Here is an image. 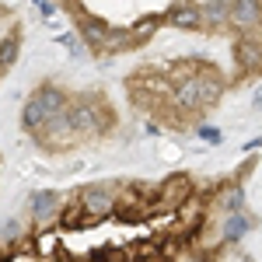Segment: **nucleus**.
Listing matches in <instances>:
<instances>
[{
	"label": "nucleus",
	"mask_w": 262,
	"mask_h": 262,
	"mask_svg": "<svg viewBox=\"0 0 262 262\" xmlns=\"http://www.w3.org/2000/svg\"><path fill=\"white\" fill-rule=\"evenodd\" d=\"M196 133H200V140H206V143H221V129L217 126H196Z\"/></svg>",
	"instance_id": "14"
},
{
	"label": "nucleus",
	"mask_w": 262,
	"mask_h": 262,
	"mask_svg": "<svg viewBox=\"0 0 262 262\" xmlns=\"http://www.w3.org/2000/svg\"><path fill=\"white\" fill-rule=\"evenodd\" d=\"M154 206L150 210H171V213H179L185 203L196 200V185H192V179L189 175H171V179H164L161 185H158V192H154Z\"/></svg>",
	"instance_id": "3"
},
{
	"label": "nucleus",
	"mask_w": 262,
	"mask_h": 262,
	"mask_svg": "<svg viewBox=\"0 0 262 262\" xmlns=\"http://www.w3.org/2000/svg\"><path fill=\"white\" fill-rule=\"evenodd\" d=\"M0 14H4V7H0Z\"/></svg>",
	"instance_id": "18"
},
{
	"label": "nucleus",
	"mask_w": 262,
	"mask_h": 262,
	"mask_svg": "<svg viewBox=\"0 0 262 262\" xmlns=\"http://www.w3.org/2000/svg\"><path fill=\"white\" fill-rule=\"evenodd\" d=\"M77 200H81L84 213H88V224H98V221L116 217V210H119V189L108 185V182H91V185L81 189Z\"/></svg>",
	"instance_id": "1"
},
{
	"label": "nucleus",
	"mask_w": 262,
	"mask_h": 262,
	"mask_svg": "<svg viewBox=\"0 0 262 262\" xmlns=\"http://www.w3.org/2000/svg\"><path fill=\"white\" fill-rule=\"evenodd\" d=\"M252 231V217L248 213H234V217H224L221 221V234H224V248L227 245H238Z\"/></svg>",
	"instance_id": "12"
},
{
	"label": "nucleus",
	"mask_w": 262,
	"mask_h": 262,
	"mask_svg": "<svg viewBox=\"0 0 262 262\" xmlns=\"http://www.w3.org/2000/svg\"><path fill=\"white\" fill-rule=\"evenodd\" d=\"M234 60L242 74H259L262 70V25L255 32H245L234 42Z\"/></svg>",
	"instance_id": "4"
},
{
	"label": "nucleus",
	"mask_w": 262,
	"mask_h": 262,
	"mask_svg": "<svg viewBox=\"0 0 262 262\" xmlns=\"http://www.w3.org/2000/svg\"><path fill=\"white\" fill-rule=\"evenodd\" d=\"M56 11H60V7H56L53 0H39V14L42 18H56Z\"/></svg>",
	"instance_id": "15"
},
{
	"label": "nucleus",
	"mask_w": 262,
	"mask_h": 262,
	"mask_svg": "<svg viewBox=\"0 0 262 262\" xmlns=\"http://www.w3.org/2000/svg\"><path fill=\"white\" fill-rule=\"evenodd\" d=\"M77 140V133H74V126H70V116L60 112V116H53V119L42 126L39 133H35V143L46 147V150H56V147H70V143Z\"/></svg>",
	"instance_id": "6"
},
{
	"label": "nucleus",
	"mask_w": 262,
	"mask_h": 262,
	"mask_svg": "<svg viewBox=\"0 0 262 262\" xmlns=\"http://www.w3.org/2000/svg\"><path fill=\"white\" fill-rule=\"evenodd\" d=\"M252 108H255V112H262V88L252 95Z\"/></svg>",
	"instance_id": "17"
},
{
	"label": "nucleus",
	"mask_w": 262,
	"mask_h": 262,
	"mask_svg": "<svg viewBox=\"0 0 262 262\" xmlns=\"http://www.w3.org/2000/svg\"><path fill=\"white\" fill-rule=\"evenodd\" d=\"M49 119H53V116L46 112V105H42L35 95H28V98H25V105H21V129L35 137V133H39Z\"/></svg>",
	"instance_id": "9"
},
{
	"label": "nucleus",
	"mask_w": 262,
	"mask_h": 262,
	"mask_svg": "<svg viewBox=\"0 0 262 262\" xmlns=\"http://www.w3.org/2000/svg\"><path fill=\"white\" fill-rule=\"evenodd\" d=\"M259 143H262V137H255V140L242 143V150H245V154H252V150H259Z\"/></svg>",
	"instance_id": "16"
},
{
	"label": "nucleus",
	"mask_w": 262,
	"mask_h": 262,
	"mask_svg": "<svg viewBox=\"0 0 262 262\" xmlns=\"http://www.w3.org/2000/svg\"><path fill=\"white\" fill-rule=\"evenodd\" d=\"M217 206H221L224 217H234V213H245V185L242 182H231L217 192Z\"/></svg>",
	"instance_id": "10"
},
{
	"label": "nucleus",
	"mask_w": 262,
	"mask_h": 262,
	"mask_svg": "<svg viewBox=\"0 0 262 262\" xmlns=\"http://www.w3.org/2000/svg\"><path fill=\"white\" fill-rule=\"evenodd\" d=\"M200 14H203L210 32L231 28V4H224V0H206V4H200Z\"/></svg>",
	"instance_id": "11"
},
{
	"label": "nucleus",
	"mask_w": 262,
	"mask_h": 262,
	"mask_svg": "<svg viewBox=\"0 0 262 262\" xmlns=\"http://www.w3.org/2000/svg\"><path fill=\"white\" fill-rule=\"evenodd\" d=\"M262 25V4L255 0H238V4H231V28L234 32H255Z\"/></svg>",
	"instance_id": "8"
},
{
	"label": "nucleus",
	"mask_w": 262,
	"mask_h": 262,
	"mask_svg": "<svg viewBox=\"0 0 262 262\" xmlns=\"http://www.w3.org/2000/svg\"><path fill=\"white\" fill-rule=\"evenodd\" d=\"M60 213H63V196L56 189H39V192L28 196L32 224H53V221H60Z\"/></svg>",
	"instance_id": "5"
},
{
	"label": "nucleus",
	"mask_w": 262,
	"mask_h": 262,
	"mask_svg": "<svg viewBox=\"0 0 262 262\" xmlns=\"http://www.w3.org/2000/svg\"><path fill=\"white\" fill-rule=\"evenodd\" d=\"M67 11H70V18L77 21V35L88 42V49L108 53V42H112V35H116V28H112L108 21H101L98 14L84 11V7H67Z\"/></svg>",
	"instance_id": "2"
},
{
	"label": "nucleus",
	"mask_w": 262,
	"mask_h": 262,
	"mask_svg": "<svg viewBox=\"0 0 262 262\" xmlns=\"http://www.w3.org/2000/svg\"><path fill=\"white\" fill-rule=\"evenodd\" d=\"M161 18L171 28H182V32H200V28H206V21L200 14V4H171Z\"/></svg>",
	"instance_id": "7"
},
{
	"label": "nucleus",
	"mask_w": 262,
	"mask_h": 262,
	"mask_svg": "<svg viewBox=\"0 0 262 262\" xmlns=\"http://www.w3.org/2000/svg\"><path fill=\"white\" fill-rule=\"evenodd\" d=\"M18 53H21V39H18V35H7V39H0V74H7V70L14 67Z\"/></svg>",
	"instance_id": "13"
}]
</instances>
